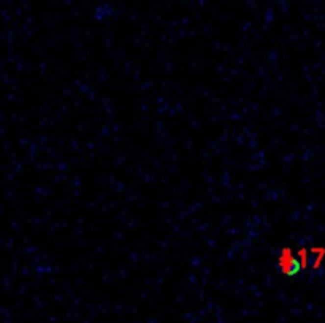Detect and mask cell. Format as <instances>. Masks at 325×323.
<instances>
[{
    "instance_id": "cell-1",
    "label": "cell",
    "mask_w": 325,
    "mask_h": 323,
    "mask_svg": "<svg viewBox=\"0 0 325 323\" xmlns=\"http://www.w3.org/2000/svg\"><path fill=\"white\" fill-rule=\"evenodd\" d=\"M300 261L297 260V258H294L292 257V254H290L289 251H284L282 252V255H281V258H279V266H281V269L286 274H295L297 271H299V268H300Z\"/></svg>"
}]
</instances>
